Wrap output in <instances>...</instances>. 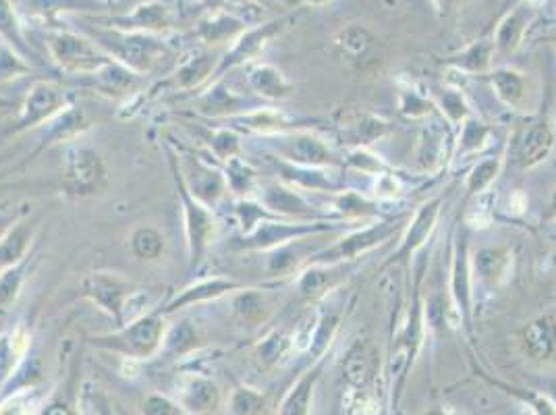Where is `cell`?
<instances>
[{"label":"cell","instance_id":"cell-26","mask_svg":"<svg viewBox=\"0 0 556 415\" xmlns=\"http://www.w3.org/2000/svg\"><path fill=\"white\" fill-rule=\"evenodd\" d=\"M550 146H552V135H550V132L544 127V124L531 129L522 147L523 164L531 166V164L540 162V160L548 154Z\"/></svg>","mask_w":556,"mask_h":415},{"label":"cell","instance_id":"cell-34","mask_svg":"<svg viewBox=\"0 0 556 415\" xmlns=\"http://www.w3.org/2000/svg\"><path fill=\"white\" fill-rule=\"evenodd\" d=\"M35 401L29 393H17L0 405V415H34Z\"/></svg>","mask_w":556,"mask_h":415},{"label":"cell","instance_id":"cell-5","mask_svg":"<svg viewBox=\"0 0 556 415\" xmlns=\"http://www.w3.org/2000/svg\"><path fill=\"white\" fill-rule=\"evenodd\" d=\"M109 187V170L103 156L88 146L69 144L63 156L61 189L75 200L94 198Z\"/></svg>","mask_w":556,"mask_h":415},{"label":"cell","instance_id":"cell-32","mask_svg":"<svg viewBox=\"0 0 556 415\" xmlns=\"http://www.w3.org/2000/svg\"><path fill=\"white\" fill-rule=\"evenodd\" d=\"M143 415H185L187 411L177 401L163 395H148L141 405Z\"/></svg>","mask_w":556,"mask_h":415},{"label":"cell","instance_id":"cell-29","mask_svg":"<svg viewBox=\"0 0 556 415\" xmlns=\"http://www.w3.org/2000/svg\"><path fill=\"white\" fill-rule=\"evenodd\" d=\"M264 409V396L251 389H237L231 396V411L235 415H260Z\"/></svg>","mask_w":556,"mask_h":415},{"label":"cell","instance_id":"cell-38","mask_svg":"<svg viewBox=\"0 0 556 415\" xmlns=\"http://www.w3.org/2000/svg\"><path fill=\"white\" fill-rule=\"evenodd\" d=\"M496 87H499V94L506 102H513L517 96H522V81L511 73H500L496 77Z\"/></svg>","mask_w":556,"mask_h":415},{"label":"cell","instance_id":"cell-40","mask_svg":"<svg viewBox=\"0 0 556 415\" xmlns=\"http://www.w3.org/2000/svg\"><path fill=\"white\" fill-rule=\"evenodd\" d=\"M494 173H496V164L494 162H484L480 169H476L474 177H471V187L474 189L484 187L490 179H492Z\"/></svg>","mask_w":556,"mask_h":415},{"label":"cell","instance_id":"cell-45","mask_svg":"<svg viewBox=\"0 0 556 415\" xmlns=\"http://www.w3.org/2000/svg\"><path fill=\"white\" fill-rule=\"evenodd\" d=\"M258 3H262V0H258Z\"/></svg>","mask_w":556,"mask_h":415},{"label":"cell","instance_id":"cell-6","mask_svg":"<svg viewBox=\"0 0 556 415\" xmlns=\"http://www.w3.org/2000/svg\"><path fill=\"white\" fill-rule=\"evenodd\" d=\"M44 44L52 61L71 75H94L112 63V58L83 34L46 32Z\"/></svg>","mask_w":556,"mask_h":415},{"label":"cell","instance_id":"cell-36","mask_svg":"<svg viewBox=\"0 0 556 415\" xmlns=\"http://www.w3.org/2000/svg\"><path fill=\"white\" fill-rule=\"evenodd\" d=\"M477 264H480V270L484 276H496L500 275L502 268L506 264V256L500 252H494V249H486L477 256Z\"/></svg>","mask_w":556,"mask_h":415},{"label":"cell","instance_id":"cell-20","mask_svg":"<svg viewBox=\"0 0 556 415\" xmlns=\"http://www.w3.org/2000/svg\"><path fill=\"white\" fill-rule=\"evenodd\" d=\"M249 86L266 98H283L289 94V83L272 64H258L251 69Z\"/></svg>","mask_w":556,"mask_h":415},{"label":"cell","instance_id":"cell-12","mask_svg":"<svg viewBox=\"0 0 556 415\" xmlns=\"http://www.w3.org/2000/svg\"><path fill=\"white\" fill-rule=\"evenodd\" d=\"M177 396L179 405L194 415L210 413L220 405L218 387L210 378L200 376V374H189V376L179 378Z\"/></svg>","mask_w":556,"mask_h":415},{"label":"cell","instance_id":"cell-33","mask_svg":"<svg viewBox=\"0 0 556 415\" xmlns=\"http://www.w3.org/2000/svg\"><path fill=\"white\" fill-rule=\"evenodd\" d=\"M291 156L293 160H308V162H320L324 160L326 152L320 141L312 138H297L291 144Z\"/></svg>","mask_w":556,"mask_h":415},{"label":"cell","instance_id":"cell-10","mask_svg":"<svg viewBox=\"0 0 556 415\" xmlns=\"http://www.w3.org/2000/svg\"><path fill=\"white\" fill-rule=\"evenodd\" d=\"M283 26H285V19H280V21L266 23V26H260L255 29H249V32H243L235 42H232L231 50L226 52L225 58H220L218 61V67L214 77L220 79V77H223L229 69L239 67V64L248 63L249 58H254L268 44V40L274 38V35L283 29Z\"/></svg>","mask_w":556,"mask_h":415},{"label":"cell","instance_id":"cell-24","mask_svg":"<svg viewBox=\"0 0 556 415\" xmlns=\"http://www.w3.org/2000/svg\"><path fill=\"white\" fill-rule=\"evenodd\" d=\"M223 173H225V179H226V187H229L232 193L243 195V193H248L251 187H254V181H255L254 169H251V166L239 156L226 160V166H225Z\"/></svg>","mask_w":556,"mask_h":415},{"label":"cell","instance_id":"cell-41","mask_svg":"<svg viewBox=\"0 0 556 415\" xmlns=\"http://www.w3.org/2000/svg\"><path fill=\"white\" fill-rule=\"evenodd\" d=\"M9 223H13V218H11V216H4V215H0V229H7V227H11Z\"/></svg>","mask_w":556,"mask_h":415},{"label":"cell","instance_id":"cell-9","mask_svg":"<svg viewBox=\"0 0 556 415\" xmlns=\"http://www.w3.org/2000/svg\"><path fill=\"white\" fill-rule=\"evenodd\" d=\"M103 27H117L125 29V32L156 34L175 27V15H172V11L166 7V4L158 3V0H149V3L137 4L129 15L110 17V19H106V26Z\"/></svg>","mask_w":556,"mask_h":415},{"label":"cell","instance_id":"cell-43","mask_svg":"<svg viewBox=\"0 0 556 415\" xmlns=\"http://www.w3.org/2000/svg\"><path fill=\"white\" fill-rule=\"evenodd\" d=\"M7 158H9V154H0V166L7 162Z\"/></svg>","mask_w":556,"mask_h":415},{"label":"cell","instance_id":"cell-14","mask_svg":"<svg viewBox=\"0 0 556 415\" xmlns=\"http://www.w3.org/2000/svg\"><path fill=\"white\" fill-rule=\"evenodd\" d=\"M35 230L38 224L34 221H19L4 229V233L0 235V272L19 264L32 253Z\"/></svg>","mask_w":556,"mask_h":415},{"label":"cell","instance_id":"cell-11","mask_svg":"<svg viewBox=\"0 0 556 415\" xmlns=\"http://www.w3.org/2000/svg\"><path fill=\"white\" fill-rule=\"evenodd\" d=\"M239 289H243L241 283L229 281V278H223V276L200 278V281L191 283L189 287H185L181 293L175 295V298H172L164 307H160V312H163L164 316H169V313L185 310V307L208 304V301L218 299V298H223V295L231 293V290H239Z\"/></svg>","mask_w":556,"mask_h":415},{"label":"cell","instance_id":"cell-3","mask_svg":"<svg viewBox=\"0 0 556 415\" xmlns=\"http://www.w3.org/2000/svg\"><path fill=\"white\" fill-rule=\"evenodd\" d=\"M171 169H172V179H175V189L179 204L183 210V227H185V239H187V270L189 275H194L204 266L208 252H210L214 239L218 233V223L214 216V210L210 206L202 204L194 193L189 192V187L185 185L181 166H179V158L175 152L169 154Z\"/></svg>","mask_w":556,"mask_h":415},{"label":"cell","instance_id":"cell-13","mask_svg":"<svg viewBox=\"0 0 556 415\" xmlns=\"http://www.w3.org/2000/svg\"><path fill=\"white\" fill-rule=\"evenodd\" d=\"M248 106L243 96H239L237 92H232L223 79H217L210 87H206L204 92L197 94L195 98V109L204 117L214 118H226V117H237L241 115Z\"/></svg>","mask_w":556,"mask_h":415},{"label":"cell","instance_id":"cell-1","mask_svg":"<svg viewBox=\"0 0 556 415\" xmlns=\"http://www.w3.org/2000/svg\"><path fill=\"white\" fill-rule=\"evenodd\" d=\"M81 295L109 313L117 328L148 313L149 290L109 272H94L81 281Z\"/></svg>","mask_w":556,"mask_h":415},{"label":"cell","instance_id":"cell-4","mask_svg":"<svg viewBox=\"0 0 556 415\" xmlns=\"http://www.w3.org/2000/svg\"><path fill=\"white\" fill-rule=\"evenodd\" d=\"M166 335L164 313L148 312L133 322L121 326L110 335L94 336L92 343L95 347L106 349V351L118 353L129 359H149L158 351H163V343Z\"/></svg>","mask_w":556,"mask_h":415},{"label":"cell","instance_id":"cell-37","mask_svg":"<svg viewBox=\"0 0 556 415\" xmlns=\"http://www.w3.org/2000/svg\"><path fill=\"white\" fill-rule=\"evenodd\" d=\"M340 44H343V49L349 52V55H362V52L368 49L369 38L363 29L353 27V29H347V32L343 34V42H340Z\"/></svg>","mask_w":556,"mask_h":415},{"label":"cell","instance_id":"cell-30","mask_svg":"<svg viewBox=\"0 0 556 415\" xmlns=\"http://www.w3.org/2000/svg\"><path fill=\"white\" fill-rule=\"evenodd\" d=\"M29 69L32 67H29L26 58L17 55L11 46H7L0 40V81L13 79V77L21 73H29Z\"/></svg>","mask_w":556,"mask_h":415},{"label":"cell","instance_id":"cell-35","mask_svg":"<svg viewBox=\"0 0 556 415\" xmlns=\"http://www.w3.org/2000/svg\"><path fill=\"white\" fill-rule=\"evenodd\" d=\"M235 312L239 313V316L245 318V320H258L262 318V310H264V304H262V298L255 293H243L239 295V298L235 299Z\"/></svg>","mask_w":556,"mask_h":415},{"label":"cell","instance_id":"cell-22","mask_svg":"<svg viewBox=\"0 0 556 415\" xmlns=\"http://www.w3.org/2000/svg\"><path fill=\"white\" fill-rule=\"evenodd\" d=\"M525 347L534 359H548L554 353L556 336L548 320H537L525 330Z\"/></svg>","mask_w":556,"mask_h":415},{"label":"cell","instance_id":"cell-27","mask_svg":"<svg viewBox=\"0 0 556 415\" xmlns=\"http://www.w3.org/2000/svg\"><path fill=\"white\" fill-rule=\"evenodd\" d=\"M312 387L314 378L306 376L295 384V389L286 395L283 403V415H308L309 411V399H312Z\"/></svg>","mask_w":556,"mask_h":415},{"label":"cell","instance_id":"cell-25","mask_svg":"<svg viewBox=\"0 0 556 415\" xmlns=\"http://www.w3.org/2000/svg\"><path fill=\"white\" fill-rule=\"evenodd\" d=\"M374 366H376V359H374V353L369 351L368 347H357L353 349V351L349 353V358H347V378L353 384H366L369 378H372L374 374Z\"/></svg>","mask_w":556,"mask_h":415},{"label":"cell","instance_id":"cell-2","mask_svg":"<svg viewBox=\"0 0 556 415\" xmlns=\"http://www.w3.org/2000/svg\"><path fill=\"white\" fill-rule=\"evenodd\" d=\"M89 38L109 55L112 61L123 64L131 73H149L163 58L169 57V49L163 40L146 32H125L117 27L86 26L83 27Z\"/></svg>","mask_w":556,"mask_h":415},{"label":"cell","instance_id":"cell-42","mask_svg":"<svg viewBox=\"0 0 556 415\" xmlns=\"http://www.w3.org/2000/svg\"><path fill=\"white\" fill-rule=\"evenodd\" d=\"M436 3H438L442 9H446V7H448V4H451V3H453V0H436Z\"/></svg>","mask_w":556,"mask_h":415},{"label":"cell","instance_id":"cell-19","mask_svg":"<svg viewBox=\"0 0 556 415\" xmlns=\"http://www.w3.org/2000/svg\"><path fill=\"white\" fill-rule=\"evenodd\" d=\"M29 258L21 260L19 264L11 266V268L0 272V312H7L15 306V301L19 299L23 284H26V276L32 266H29Z\"/></svg>","mask_w":556,"mask_h":415},{"label":"cell","instance_id":"cell-21","mask_svg":"<svg viewBox=\"0 0 556 415\" xmlns=\"http://www.w3.org/2000/svg\"><path fill=\"white\" fill-rule=\"evenodd\" d=\"M164 237L160 230L152 227H137L133 233H131L129 247L131 253L137 260H143V262H154L164 253Z\"/></svg>","mask_w":556,"mask_h":415},{"label":"cell","instance_id":"cell-18","mask_svg":"<svg viewBox=\"0 0 556 415\" xmlns=\"http://www.w3.org/2000/svg\"><path fill=\"white\" fill-rule=\"evenodd\" d=\"M42 127H46L44 144H52V141L63 144V141H73L77 135L88 127V123L83 112L69 104L65 106L55 118H50L46 124H42Z\"/></svg>","mask_w":556,"mask_h":415},{"label":"cell","instance_id":"cell-23","mask_svg":"<svg viewBox=\"0 0 556 415\" xmlns=\"http://www.w3.org/2000/svg\"><path fill=\"white\" fill-rule=\"evenodd\" d=\"M197 347V332L189 320H181L172 328H166L163 349L171 355H185Z\"/></svg>","mask_w":556,"mask_h":415},{"label":"cell","instance_id":"cell-28","mask_svg":"<svg viewBox=\"0 0 556 415\" xmlns=\"http://www.w3.org/2000/svg\"><path fill=\"white\" fill-rule=\"evenodd\" d=\"M208 144H210V150L214 156H217L218 160H229V158H235L241 154V144H239V135L235 132H231V129H214V132L210 133V140H208Z\"/></svg>","mask_w":556,"mask_h":415},{"label":"cell","instance_id":"cell-17","mask_svg":"<svg viewBox=\"0 0 556 415\" xmlns=\"http://www.w3.org/2000/svg\"><path fill=\"white\" fill-rule=\"evenodd\" d=\"M0 40L7 46H11L17 55L26 58L27 63L35 61L34 49L29 46L26 34H23V27L19 19H17V13L11 0H0Z\"/></svg>","mask_w":556,"mask_h":415},{"label":"cell","instance_id":"cell-15","mask_svg":"<svg viewBox=\"0 0 556 415\" xmlns=\"http://www.w3.org/2000/svg\"><path fill=\"white\" fill-rule=\"evenodd\" d=\"M243 32H245V23L241 19H237L235 15L225 13V11L218 9V11H212L210 15H206L204 19L197 21L194 34L204 42V44L218 46V44H229V42H235Z\"/></svg>","mask_w":556,"mask_h":415},{"label":"cell","instance_id":"cell-39","mask_svg":"<svg viewBox=\"0 0 556 415\" xmlns=\"http://www.w3.org/2000/svg\"><path fill=\"white\" fill-rule=\"evenodd\" d=\"M283 336L274 335L272 339H268L264 345L260 347V353L262 358H264V361H277L278 355H283Z\"/></svg>","mask_w":556,"mask_h":415},{"label":"cell","instance_id":"cell-7","mask_svg":"<svg viewBox=\"0 0 556 415\" xmlns=\"http://www.w3.org/2000/svg\"><path fill=\"white\" fill-rule=\"evenodd\" d=\"M67 104L65 92L55 83L38 81L29 87L26 100H23L19 117L13 124V133L29 132L34 127H42L50 118H55Z\"/></svg>","mask_w":556,"mask_h":415},{"label":"cell","instance_id":"cell-8","mask_svg":"<svg viewBox=\"0 0 556 415\" xmlns=\"http://www.w3.org/2000/svg\"><path fill=\"white\" fill-rule=\"evenodd\" d=\"M185 169H181L185 185L195 195L202 204L214 208L217 201L223 198L226 187V179L223 170H218L212 162L200 156H183Z\"/></svg>","mask_w":556,"mask_h":415},{"label":"cell","instance_id":"cell-31","mask_svg":"<svg viewBox=\"0 0 556 415\" xmlns=\"http://www.w3.org/2000/svg\"><path fill=\"white\" fill-rule=\"evenodd\" d=\"M264 204L270 208V210L291 212V215L306 210V208H303V201L299 200L295 193L286 192V189H280V187L268 189L264 195Z\"/></svg>","mask_w":556,"mask_h":415},{"label":"cell","instance_id":"cell-44","mask_svg":"<svg viewBox=\"0 0 556 415\" xmlns=\"http://www.w3.org/2000/svg\"><path fill=\"white\" fill-rule=\"evenodd\" d=\"M306 3H312V4H320V3H324V0H306Z\"/></svg>","mask_w":556,"mask_h":415},{"label":"cell","instance_id":"cell-16","mask_svg":"<svg viewBox=\"0 0 556 415\" xmlns=\"http://www.w3.org/2000/svg\"><path fill=\"white\" fill-rule=\"evenodd\" d=\"M217 67H218V63L214 61V57L210 55V52L185 58V61L177 67L175 73H172L171 83L177 87V90H183V92L197 90V87L204 86L210 77H214Z\"/></svg>","mask_w":556,"mask_h":415}]
</instances>
